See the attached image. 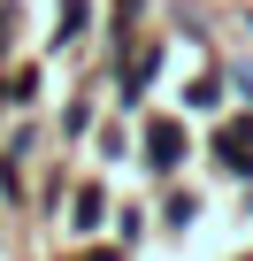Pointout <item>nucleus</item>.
I'll return each mask as SVG.
<instances>
[{
  "label": "nucleus",
  "mask_w": 253,
  "mask_h": 261,
  "mask_svg": "<svg viewBox=\"0 0 253 261\" xmlns=\"http://www.w3.org/2000/svg\"><path fill=\"white\" fill-rule=\"evenodd\" d=\"M77 261H115V253H107V246H100V253H77Z\"/></svg>",
  "instance_id": "3"
},
{
  "label": "nucleus",
  "mask_w": 253,
  "mask_h": 261,
  "mask_svg": "<svg viewBox=\"0 0 253 261\" xmlns=\"http://www.w3.org/2000/svg\"><path fill=\"white\" fill-rule=\"evenodd\" d=\"M146 162H154V169H177V162H184V123H177V115L146 123Z\"/></svg>",
  "instance_id": "2"
},
{
  "label": "nucleus",
  "mask_w": 253,
  "mask_h": 261,
  "mask_svg": "<svg viewBox=\"0 0 253 261\" xmlns=\"http://www.w3.org/2000/svg\"><path fill=\"white\" fill-rule=\"evenodd\" d=\"M215 162L253 185V123H222V130H215Z\"/></svg>",
  "instance_id": "1"
}]
</instances>
